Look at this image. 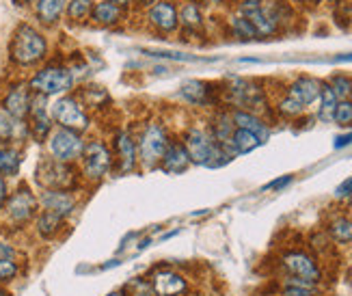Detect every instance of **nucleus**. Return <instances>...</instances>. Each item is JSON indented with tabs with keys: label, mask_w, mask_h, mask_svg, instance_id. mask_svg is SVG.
<instances>
[{
	"label": "nucleus",
	"mask_w": 352,
	"mask_h": 296,
	"mask_svg": "<svg viewBox=\"0 0 352 296\" xmlns=\"http://www.w3.org/2000/svg\"><path fill=\"white\" fill-rule=\"evenodd\" d=\"M259 3H262V0H244V5H251V7H255Z\"/></svg>",
	"instance_id": "09e8293b"
},
{
	"label": "nucleus",
	"mask_w": 352,
	"mask_h": 296,
	"mask_svg": "<svg viewBox=\"0 0 352 296\" xmlns=\"http://www.w3.org/2000/svg\"><path fill=\"white\" fill-rule=\"evenodd\" d=\"M234 132H236V126H234V121H232V115H229V113H219L217 119H214V123H212V138H214V141L225 145L229 138H232Z\"/></svg>",
	"instance_id": "393cba45"
},
{
	"label": "nucleus",
	"mask_w": 352,
	"mask_h": 296,
	"mask_svg": "<svg viewBox=\"0 0 352 296\" xmlns=\"http://www.w3.org/2000/svg\"><path fill=\"white\" fill-rule=\"evenodd\" d=\"M37 182H41L48 191H69L74 186V171L67 162L43 160L37 167Z\"/></svg>",
	"instance_id": "0eeeda50"
},
{
	"label": "nucleus",
	"mask_w": 352,
	"mask_h": 296,
	"mask_svg": "<svg viewBox=\"0 0 352 296\" xmlns=\"http://www.w3.org/2000/svg\"><path fill=\"white\" fill-rule=\"evenodd\" d=\"M20 273V266L15 260H0V284L11 282Z\"/></svg>",
	"instance_id": "4c0bfd02"
},
{
	"label": "nucleus",
	"mask_w": 352,
	"mask_h": 296,
	"mask_svg": "<svg viewBox=\"0 0 352 296\" xmlns=\"http://www.w3.org/2000/svg\"><path fill=\"white\" fill-rule=\"evenodd\" d=\"M333 121L342 128H352V100H340L335 106Z\"/></svg>",
	"instance_id": "f704fd0d"
},
{
	"label": "nucleus",
	"mask_w": 352,
	"mask_h": 296,
	"mask_svg": "<svg viewBox=\"0 0 352 296\" xmlns=\"http://www.w3.org/2000/svg\"><path fill=\"white\" fill-rule=\"evenodd\" d=\"M283 296H320V292H318V284L307 282V279L289 277L285 279Z\"/></svg>",
	"instance_id": "a878e982"
},
{
	"label": "nucleus",
	"mask_w": 352,
	"mask_h": 296,
	"mask_svg": "<svg viewBox=\"0 0 352 296\" xmlns=\"http://www.w3.org/2000/svg\"><path fill=\"white\" fill-rule=\"evenodd\" d=\"M5 111L15 119V121H22L28 111H30V96L26 87H13L7 98H5Z\"/></svg>",
	"instance_id": "a211bd4d"
},
{
	"label": "nucleus",
	"mask_w": 352,
	"mask_h": 296,
	"mask_svg": "<svg viewBox=\"0 0 352 296\" xmlns=\"http://www.w3.org/2000/svg\"><path fill=\"white\" fill-rule=\"evenodd\" d=\"M39 204L43 206V210H48V212H54L58 216H69L76 208V199L74 195H69V191H48L45 189L41 193V199H39Z\"/></svg>",
	"instance_id": "2eb2a0df"
},
{
	"label": "nucleus",
	"mask_w": 352,
	"mask_h": 296,
	"mask_svg": "<svg viewBox=\"0 0 352 296\" xmlns=\"http://www.w3.org/2000/svg\"><path fill=\"white\" fill-rule=\"evenodd\" d=\"M145 3H147V0H145Z\"/></svg>",
	"instance_id": "6e6d98bb"
},
{
	"label": "nucleus",
	"mask_w": 352,
	"mask_h": 296,
	"mask_svg": "<svg viewBox=\"0 0 352 296\" xmlns=\"http://www.w3.org/2000/svg\"><path fill=\"white\" fill-rule=\"evenodd\" d=\"M240 15H244V18H247V20L251 22V26H253V30H255V35H257V37H272V35H277V26H274V24L268 20V15L264 13V9L259 7V5H255V7H251V5H242Z\"/></svg>",
	"instance_id": "dca6fc26"
},
{
	"label": "nucleus",
	"mask_w": 352,
	"mask_h": 296,
	"mask_svg": "<svg viewBox=\"0 0 352 296\" xmlns=\"http://www.w3.org/2000/svg\"><path fill=\"white\" fill-rule=\"evenodd\" d=\"M45 54V39L37 33L33 26H20L15 30L11 43V56L22 65H33Z\"/></svg>",
	"instance_id": "f03ea898"
},
{
	"label": "nucleus",
	"mask_w": 352,
	"mask_h": 296,
	"mask_svg": "<svg viewBox=\"0 0 352 296\" xmlns=\"http://www.w3.org/2000/svg\"><path fill=\"white\" fill-rule=\"evenodd\" d=\"M91 11V3L89 0H72L69 3V18L72 20H82L87 18Z\"/></svg>",
	"instance_id": "ea45409f"
},
{
	"label": "nucleus",
	"mask_w": 352,
	"mask_h": 296,
	"mask_svg": "<svg viewBox=\"0 0 352 296\" xmlns=\"http://www.w3.org/2000/svg\"><path fill=\"white\" fill-rule=\"evenodd\" d=\"M37 206H39V201L35 199L33 193L26 191V189L18 191L7 201V216H9V221L15 223V225L28 223L35 216Z\"/></svg>",
	"instance_id": "9b49d317"
},
{
	"label": "nucleus",
	"mask_w": 352,
	"mask_h": 296,
	"mask_svg": "<svg viewBox=\"0 0 352 296\" xmlns=\"http://www.w3.org/2000/svg\"><path fill=\"white\" fill-rule=\"evenodd\" d=\"M229 26H232L234 30V35L242 41H251V39H257L255 35V30L251 26V22L244 18V15H234L232 20H229Z\"/></svg>",
	"instance_id": "473e14b6"
},
{
	"label": "nucleus",
	"mask_w": 352,
	"mask_h": 296,
	"mask_svg": "<svg viewBox=\"0 0 352 296\" xmlns=\"http://www.w3.org/2000/svg\"><path fill=\"white\" fill-rule=\"evenodd\" d=\"M5 201H7V184L3 178H0V208L5 206Z\"/></svg>",
	"instance_id": "a18cd8bd"
},
{
	"label": "nucleus",
	"mask_w": 352,
	"mask_h": 296,
	"mask_svg": "<svg viewBox=\"0 0 352 296\" xmlns=\"http://www.w3.org/2000/svg\"><path fill=\"white\" fill-rule=\"evenodd\" d=\"M0 296H9V294H7L5 290H0Z\"/></svg>",
	"instance_id": "864d4df0"
},
{
	"label": "nucleus",
	"mask_w": 352,
	"mask_h": 296,
	"mask_svg": "<svg viewBox=\"0 0 352 296\" xmlns=\"http://www.w3.org/2000/svg\"><path fill=\"white\" fill-rule=\"evenodd\" d=\"M117 154L121 158V167H124V171H130L136 165V145H134L132 136L128 132L117 134Z\"/></svg>",
	"instance_id": "b1692460"
},
{
	"label": "nucleus",
	"mask_w": 352,
	"mask_h": 296,
	"mask_svg": "<svg viewBox=\"0 0 352 296\" xmlns=\"http://www.w3.org/2000/svg\"><path fill=\"white\" fill-rule=\"evenodd\" d=\"M335 61H340V63H352V54H340V56H335Z\"/></svg>",
	"instance_id": "49530a36"
},
{
	"label": "nucleus",
	"mask_w": 352,
	"mask_h": 296,
	"mask_svg": "<svg viewBox=\"0 0 352 296\" xmlns=\"http://www.w3.org/2000/svg\"><path fill=\"white\" fill-rule=\"evenodd\" d=\"M184 149H186L190 162L212 167V169L232 160L229 151L221 143L214 141L212 134H208L201 128H190L186 132V136H184Z\"/></svg>",
	"instance_id": "f257e3e1"
},
{
	"label": "nucleus",
	"mask_w": 352,
	"mask_h": 296,
	"mask_svg": "<svg viewBox=\"0 0 352 296\" xmlns=\"http://www.w3.org/2000/svg\"><path fill=\"white\" fill-rule=\"evenodd\" d=\"M65 0H39L37 3V11H39V18L43 22H54L60 11H63Z\"/></svg>",
	"instance_id": "2f4dec72"
},
{
	"label": "nucleus",
	"mask_w": 352,
	"mask_h": 296,
	"mask_svg": "<svg viewBox=\"0 0 352 296\" xmlns=\"http://www.w3.org/2000/svg\"><path fill=\"white\" fill-rule=\"evenodd\" d=\"M348 212H350V219H352V201H350V206H348Z\"/></svg>",
	"instance_id": "603ef678"
},
{
	"label": "nucleus",
	"mask_w": 352,
	"mask_h": 296,
	"mask_svg": "<svg viewBox=\"0 0 352 296\" xmlns=\"http://www.w3.org/2000/svg\"><path fill=\"white\" fill-rule=\"evenodd\" d=\"M82 149H85V143L78 136V132L58 128L50 136V151L54 156V160H58V162H72L76 158H80Z\"/></svg>",
	"instance_id": "6e6552de"
},
{
	"label": "nucleus",
	"mask_w": 352,
	"mask_h": 296,
	"mask_svg": "<svg viewBox=\"0 0 352 296\" xmlns=\"http://www.w3.org/2000/svg\"><path fill=\"white\" fill-rule=\"evenodd\" d=\"M63 216H58V214H54V212H48V210H43L41 214H39V219H37V233L41 238H45V240H50V238H54L56 233L60 231V227H63Z\"/></svg>",
	"instance_id": "5701e85b"
},
{
	"label": "nucleus",
	"mask_w": 352,
	"mask_h": 296,
	"mask_svg": "<svg viewBox=\"0 0 352 296\" xmlns=\"http://www.w3.org/2000/svg\"><path fill=\"white\" fill-rule=\"evenodd\" d=\"M232 121H234V126L238 130H247V132H253L255 136L262 138V143L268 138V126L266 123L259 119L255 113H249V111H240V108H236V111L232 113Z\"/></svg>",
	"instance_id": "6ab92c4d"
},
{
	"label": "nucleus",
	"mask_w": 352,
	"mask_h": 296,
	"mask_svg": "<svg viewBox=\"0 0 352 296\" xmlns=\"http://www.w3.org/2000/svg\"><path fill=\"white\" fill-rule=\"evenodd\" d=\"M126 290H132V294H128V296H156L154 288H151V284L145 282V279H132V282L126 286Z\"/></svg>",
	"instance_id": "58836bf2"
},
{
	"label": "nucleus",
	"mask_w": 352,
	"mask_h": 296,
	"mask_svg": "<svg viewBox=\"0 0 352 296\" xmlns=\"http://www.w3.org/2000/svg\"><path fill=\"white\" fill-rule=\"evenodd\" d=\"M262 145V138L259 136H255L253 132H247V130H238L236 128V132L232 134V138L223 145L227 151H229V156H238V154H249V151H253L255 147H259Z\"/></svg>",
	"instance_id": "aec40b11"
},
{
	"label": "nucleus",
	"mask_w": 352,
	"mask_h": 296,
	"mask_svg": "<svg viewBox=\"0 0 352 296\" xmlns=\"http://www.w3.org/2000/svg\"><path fill=\"white\" fill-rule=\"evenodd\" d=\"M320 119L322 121H333V113H335V106H338V96L333 93V89L329 87V83H322V89H320Z\"/></svg>",
	"instance_id": "cd10ccee"
},
{
	"label": "nucleus",
	"mask_w": 352,
	"mask_h": 296,
	"mask_svg": "<svg viewBox=\"0 0 352 296\" xmlns=\"http://www.w3.org/2000/svg\"><path fill=\"white\" fill-rule=\"evenodd\" d=\"M20 169V154L9 147H0V176H15Z\"/></svg>",
	"instance_id": "c85d7f7f"
},
{
	"label": "nucleus",
	"mask_w": 352,
	"mask_h": 296,
	"mask_svg": "<svg viewBox=\"0 0 352 296\" xmlns=\"http://www.w3.org/2000/svg\"><path fill=\"white\" fill-rule=\"evenodd\" d=\"M52 119L58 123L60 128L72 130V132H85L89 128V117L80 108V104L74 98H58L52 108Z\"/></svg>",
	"instance_id": "20e7f679"
},
{
	"label": "nucleus",
	"mask_w": 352,
	"mask_h": 296,
	"mask_svg": "<svg viewBox=\"0 0 352 296\" xmlns=\"http://www.w3.org/2000/svg\"><path fill=\"white\" fill-rule=\"evenodd\" d=\"M106 296H128L124 290H117V292H111V294H106Z\"/></svg>",
	"instance_id": "de8ad7c7"
},
{
	"label": "nucleus",
	"mask_w": 352,
	"mask_h": 296,
	"mask_svg": "<svg viewBox=\"0 0 352 296\" xmlns=\"http://www.w3.org/2000/svg\"><path fill=\"white\" fill-rule=\"evenodd\" d=\"M335 197L338 199H348V197H352V178H348V180H344L338 189H335Z\"/></svg>",
	"instance_id": "a19ab883"
},
{
	"label": "nucleus",
	"mask_w": 352,
	"mask_h": 296,
	"mask_svg": "<svg viewBox=\"0 0 352 296\" xmlns=\"http://www.w3.org/2000/svg\"><path fill=\"white\" fill-rule=\"evenodd\" d=\"M346 145H352V132H350V134L338 136V138H335V143H333L335 149H342V147H346Z\"/></svg>",
	"instance_id": "c03bdc74"
},
{
	"label": "nucleus",
	"mask_w": 352,
	"mask_h": 296,
	"mask_svg": "<svg viewBox=\"0 0 352 296\" xmlns=\"http://www.w3.org/2000/svg\"><path fill=\"white\" fill-rule=\"evenodd\" d=\"M283 268L289 273V277H298V279H307V282L318 284L322 273H320L318 262L305 251H287L281 257Z\"/></svg>",
	"instance_id": "9d476101"
},
{
	"label": "nucleus",
	"mask_w": 352,
	"mask_h": 296,
	"mask_svg": "<svg viewBox=\"0 0 352 296\" xmlns=\"http://www.w3.org/2000/svg\"><path fill=\"white\" fill-rule=\"evenodd\" d=\"M179 93L184 100L190 104H197V106H206L210 102V85L201 83V81H186L182 85Z\"/></svg>",
	"instance_id": "4be33fe9"
},
{
	"label": "nucleus",
	"mask_w": 352,
	"mask_h": 296,
	"mask_svg": "<svg viewBox=\"0 0 352 296\" xmlns=\"http://www.w3.org/2000/svg\"><path fill=\"white\" fill-rule=\"evenodd\" d=\"M320 89H322V83L316 81L311 76H298L296 81L287 87V96L296 100L300 106H311L318 98H320Z\"/></svg>",
	"instance_id": "ddd939ff"
},
{
	"label": "nucleus",
	"mask_w": 352,
	"mask_h": 296,
	"mask_svg": "<svg viewBox=\"0 0 352 296\" xmlns=\"http://www.w3.org/2000/svg\"><path fill=\"white\" fill-rule=\"evenodd\" d=\"M20 121H15L5 108H0V138H13L15 136V128H18Z\"/></svg>",
	"instance_id": "e433bc0d"
},
{
	"label": "nucleus",
	"mask_w": 352,
	"mask_h": 296,
	"mask_svg": "<svg viewBox=\"0 0 352 296\" xmlns=\"http://www.w3.org/2000/svg\"><path fill=\"white\" fill-rule=\"evenodd\" d=\"M229 102L238 106L240 111L259 113L266 108V93L253 81H244V78H232V85L225 89Z\"/></svg>",
	"instance_id": "7ed1b4c3"
},
{
	"label": "nucleus",
	"mask_w": 352,
	"mask_h": 296,
	"mask_svg": "<svg viewBox=\"0 0 352 296\" xmlns=\"http://www.w3.org/2000/svg\"><path fill=\"white\" fill-rule=\"evenodd\" d=\"M277 111H279V115H283V117H287V119H296V117H300L305 111H307V108L300 106L296 100H292L289 96H285L283 100H279Z\"/></svg>",
	"instance_id": "c9c22d12"
},
{
	"label": "nucleus",
	"mask_w": 352,
	"mask_h": 296,
	"mask_svg": "<svg viewBox=\"0 0 352 296\" xmlns=\"http://www.w3.org/2000/svg\"><path fill=\"white\" fill-rule=\"evenodd\" d=\"M111 162H113L111 151L104 143L94 141V143L85 145V149H82V171L89 180H94V182L102 180L106 176V171L111 169Z\"/></svg>",
	"instance_id": "1a4fd4ad"
},
{
	"label": "nucleus",
	"mask_w": 352,
	"mask_h": 296,
	"mask_svg": "<svg viewBox=\"0 0 352 296\" xmlns=\"http://www.w3.org/2000/svg\"><path fill=\"white\" fill-rule=\"evenodd\" d=\"M160 165H162V169L166 171V173L177 176V173H184V171L190 167V158H188V154H186V149H184L182 143H169Z\"/></svg>",
	"instance_id": "f3484780"
},
{
	"label": "nucleus",
	"mask_w": 352,
	"mask_h": 296,
	"mask_svg": "<svg viewBox=\"0 0 352 296\" xmlns=\"http://www.w3.org/2000/svg\"><path fill=\"white\" fill-rule=\"evenodd\" d=\"M179 18H182V24L186 26L188 30H201V26H204L201 9H199L195 3H190V5L184 7L182 13H179Z\"/></svg>",
	"instance_id": "c756f323"
},
{
	"label": "nucleus",
	"mask_w": 352,
	"mask_h": 296,
	"mask_svg": "<svg viewBox=\"0 0 352 296\" xmlns=\"http://www.w3.org/2000/svg\"><path fill=\"white\" fill-rule=\"evenodd\" d=\"M329 233L335 242L350 244L352 242V219L350 216H338L329 223Z\"/></svg>",
	"instance_id": "bb28decb"
},
{
	"label": "nucleus",
	"mask_w": 352,
	"mask_h": 296,
	"mask_svg": "<svg viewBox=\"0 0 352 296\" xmlns=\"http://www.w3.org/2000/svg\"><path fill=\"white\" fill-rule=\"evenodd\" d=\"M149 20L160 30H173L177 26V11L171 3H156L149 9Z\"/></svg>",
	"instance_id": "412c9836"
},
{
	"label": "nucleus",
	"mask_w": 352,
	"mask_h": 296,
	"mask_svg": "<svg viewBox=\"0 0 352 296\" xmlns=\"http://www.w3.org/2000/svg\"><path fill=\"white\" fill-rule=\"evenodd\" d=\"M113 5H128V0H109Z\"/></svg>",
	"instance_id": "8fccbe9b"
},
{
	"label": "nucleus",
	"mask_w": 352,
	"mask_h": 296,
	"mask_svg": "<svg viewBox=\"0 0 352 296\" xmlns=\"http://www.w3.org/2000/svg\"><path fill=\"white\" fill-rule=\"evenodd\" d=\"M298 3H311V5H316V3H320V0H298Z\"/></svg>",
	"instance_id": "3c124183"
},
{
	"label": "nucleus",
	"mask_w": 352,
	"mask_h": 296,
	"mask_svg": "<svg viewBox=\"0 0 352 296\" xmlns=\"http://www.w3.org/2000/svg\"><path fill=\"white\" fill-rule=\"evenodd\" d=\"M329 87L333 89V93L338 96V100H350V93H352V78L344 76V74H335Z\"/></svg>",
	"instance_id": "72a5a7b5"
},
{
	"label": "nucleus",
	"mask_w": 352,
	"mask_h": 296,
	"mask_svg": "<svg viewBox=\"0 0 352 296\" xmlns=\"http://www.w3.org/2000/svg\"><path fill=\"white\" fill-rule=\"evenodd\" d=\"M166 147H169L166 132L158 126V123H149L141 136V143H139V158L145 167L151 169L162 160Z\"/></svg>",
	"instance_id": "39448f33"
},
{
	"label": "nucleus",
	"mask_w": 352,
	"mask_h": 296,
	"mask_svg": "<svg viewBox=\"0 0 352 296\" xmlns=\"http://www.w3.org/2000/svg\"><path fill=\"white\" fill-rule=\"evenodd\" d=\"M292 180H294L292 176H283V178H279V180H274V182L266 184V186H264V191H281L283 186H287Z\"/></svg>",
	"instance_id": "79ce46f5"
},
{
	"label": "nucleus",
	"mask_w": 352,
	"mask_h": 296,
	"mask_svg": "<svg viewBox=\"0 0 352 296\" xmlns=\"http://www.w3.org/2000/svg\"><path fill=\"white\" fill-rule=\"evenodd\" d=\"M30 132L37 138V141H43L45 134L50 132L52 123H50V115H48V104H45V96H37L30 98Z\"/></svg>",
	"instance_id": "f8f14e48"
},
{
	"label": "nucleus",
	"mask_w": 352,
	"mask_h": 296,
	"mask_svg": "<svg viewBox=\"0 0 352 296\" xmlns=\"http://www.w3.org/2000/svg\"><path fill=\"white\" fill-rule=\"evenodd\" d=\"M350 98H352V93H350Z\"/></svg>",
	"instance_id": "5fc2aeb1"
},
{
	"label": "nucleus",
	"mask_w": 352,
	"mask_h": 296,
	"mask_svg": "<svg viewBox=\"0 0 352 296\" xmlns=\"http://www.w3.org/2000/svg\"><path fill=\"white\" fill-rule=\"evenodd\" d=\"M15 249L9 242H0V260H13Z\"/></svg>",
	"instance_id": "37998d69"
},
{
	"label": "nucleus",
	"mask_w": 352,
	"mask_h": 296,
	"mask_svg": "<svg viewBox=\"0 0 352 296\" xmlns=\"http://www.w3.org/2000/svg\"><path fill=\"white\" fill-rule=\"evenodd\" d=\"M119 15H121L119 7L113 3H98L94 7V18L100 24H115V22H119Z\"/></svg>",
	"instance_id": "7c9ffc66"
},
{
	"label": "nucleus",
	"mask_w": 352,
	"mask_h": 296,
	"mask_svg": "<svg viewBox=\"0 0 352 296\" xmlns=\"http://www.w3.org/2000/svg\"><path fill=\"white\" fill-rule=\"evenodd\" d=\"M72 85H74V76L65 67H45L30 81V87H33L39 96H45V98L65 93L72 89Z\"/></svg>",
	"instance_id": "423d86ee"
},
{
	"label": "nucleus",
	"mask_w": 352,
	"mask_h": 296,
	"mask_svg": "<svg viewBox=\"0 0 352 296\" xmlns=\"http://www.w3.org/2000/svg\"><path fill=\"white\" fill-rule=\"evenodd\" d=\"M151 288H154L156 296H179L186 292L188 284L186 279L173 271H160L151 279Z\"/></svg>",
	"instance_id": "4468645a"
}]
</instances>
